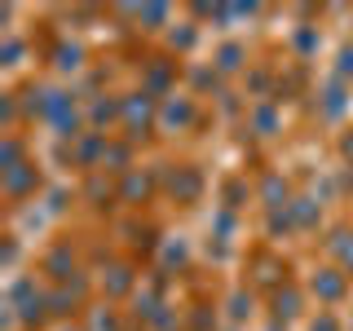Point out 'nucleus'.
Masks as SVG:
<instances>
[{
	"label": "nucleus",
	"instance_id": "1",
	"mask_svg": "<svg viewBox=\"0 0 353 331\" xmlns=\"http://www.w3.org/2000/svg\"><path fill=\"white\" fill-rule=\"evenodd\" d=\"M154 119H159V106H154L150 93H128L124 102H119V124H124V132L132 141L146 137V132L154 128Z\"/></svg>",
	"mask_w": 353,
	"mask_h": 331
},
{
	"label": "nucleus",
	"instance_id": "2",
	"mask_svg": "<svg viewBox=\"0 0 353 331\" xmlns=\"http://www.w3.org/2000/svg\"><path fill=\"white\" fill-rule=\"evenodd\" d=\"M309 292L323 305H336V301H345V292H349V274L340 270V265H327V270H318L314 279H309Z\"/></svg>",
	"mask_w": 353,
	"mask_h": 331
},
{
	"label": "nucleus",
	"instance_id": "3",
	"mask_svg": "<svg viewBox=\"0 0 353 331\" xmlns=\"http://www.w3.org/2000/svg\"><path fill=\"white\" fill-rule=\"evenodd\" d=\"M252 283L256 287H270V292H283L287 287V261L283 257H274V252H261L256 261H252Z\"/></svg>",
	"mask_w": 353,
	"mask_h": 331
},
{
	"label": "nucleus",
	"instance_id": "4",
	"mask_svg": "<svg viewBox=\"0 0 353 331\" xmlns=\"http://www.w3.org/2000/svg\"><path fill=\"white\" fill-rule=\"evenodd\" d=\"M36 168L31 163H14V168H5V190H9V199H22L27 190H36Z\"/></svg>",
	"mask_w": 353,
	"mask_h": 331
},
{
	"label": "nucleus",
	"instance_id": "5",
	"mask_svg": "<svg viewBox=\"0 0 353 331\" xmlns=\"http://www.w3.org/2000/svg\"><path fill=\"white\" fill-rule=\"evenodd\" d=\"M327 252L336 257V265L345 274H353V230H336V234L327 239Z\"/></svg>",
	"mask_w": 353,
	"mask_h": 331
},
{
	"label": "nucleus",
	"instance_id": "6",
	"mask_svg": "<svg viewBox=\"0 0 353 331\" xmlns=\"http://www.w3.org/2000/svg\"><path fill=\"white\" fill-rule=\"evenodd\" d=\"M261 199H265V208H292L287 203V181H279V177H265Z\"/></svg>",
	"mask_w": 353,
	"mask_h": 331
},
{
	"label": "nucleus",
	"instance_id": "7",
	"mask_svg": "<svg viewBox=\"0 0 353 331\" xmlns=\"http://www.w3.org/2000/svg\"><path fill=\"white\" fill-rule=\"evenodd\" d=\"M274 314H279V318H296V314H301V292H296V287L274 292Z\"/></svg>",
	"mask_w": 353,
	"mask_h": 331
},
{
	"label": "nucleus",
	"instance_id": "8",
	"mask_svg": "<svg viewBox=\"0 0 353 331\" xmlns=\"http://www.w3.org/2000/svg\"><path fill=\"white\" fill-rule=\"evenodd\" d=\"M146 194H150V177L128 172V177H124V199H146Z\"/></svg>",
	"mask_w": 353,
	"mask_h": 331
},
{
	"label": "nucleus",
	"instance_id": "9",
	"mask_svg": "<svg viewBox=\"0 0 353 331\" xmlns=\"http://www.w3.org/2000/svg\"><path fill=\"white\" fill-rule=\"evenodd\" d=\"M163 119H176V124H190V119H194V106L181 97L176 106H163Z\"/></svg>",
	"mask_w": 353,
	"mask_h": 331
},
{
	"label": "nucleus",
	"instance_id": "10",
	"mask_svg": "<svg viewBox=\"0 0 353 331\" xmlns=\"http://www.w3.org/2000/svg\"><path fill=\"white\" fill-rule=\"evenodd\" d=\"M239 58H243V49H239V44H230V49H221V71H239Z\"/></svg>",
	"mask_w": 353,
	"mask_h": 331
},
{
	"label": "nucleus",
	"instance_id": "11",
	"mask_svg": "<svg viewBox=\"0 0 353 331\" xmlns=\"http://www.w3.org/2000/svg\"><path fill=\"white\" fill-rule=\"evenodd\" d=\"M309 331H340V323H336V318H331L327 309H323V314H318L314 323H309Z\"/></svg>",
	"mask_w": 353,
	"mask_h": 331
},
{
	"label": "nucleus",
	"instance_id": "12",
	"mask_svg": "<svg viewBox=\"0 0 353 331\" xmlns=\"http://www.w3.org/2000/svg\"><path fill=\"white\" fill-rule=\"evenodd\" d=\"M256 128H261V137H270V128H274V110H270V106L256 110Z\"/></svg>",
	"mask_w": 353,
	"mask_h": 331
},
{
	"label": "nucleus",
	"instance_id": "13",
	"mask_svg": "<svg viewBox=\"0 0 353 331\" xmlns=\"http://www.w3.org/2000/svg\"><path fill=\"white\" fill-rule=\"evenodd\" d=\"M340 154H345V159L353 163V128L345 132V137H340Z\"/></svg>",
	"mask_w": 353,
	"mask_h": 331
},
{
	"label": "nucleus",
	"instance_id": "14",
	"mask_svg": "<svg viewBox=\"0 0 353 331\" xmlns=\"http://www.w3.org/2000/svg\"><path fill=\"white\" fill-rule=\"evenodd\" d=\"M340 71L353 75V49H345V58H340Z\"/></svg>",
	"mask_w": 353,
	"mask_h": 331
}]
</instances>
